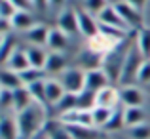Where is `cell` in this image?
<instances>
[{"label": "cell", "instance_id": "1", "mask_svg": "<svg viewBox=\"0 0 150 139\" xmlns=\"http://www.w3.org/2000/svg\"><path fill=\"white\" fill-rule=\"evenodd\" d=\"M17 116V126L21 132V139H34L38 133L46 132V122H48V110L44 103L34 101L29 109L15 114Z\"/></svg>", "mask_w": 150, "mask_h": 139}, {"label": "cell", "instance_id": "2", "mask_svg": "<svg viewBox=\"0 0 150 139\" xmlns=\"http://www.w3.org/2000/svg\"><path fill=\"white\" fill-rule=\"evenodd\" d=\"M129 48H131V44H129L127 38H125L124 42H120L112 51H108V53L103 57V67H101V69L106 73V76L110 78L112 84H114V82H120L122 71H124V63H125V57H127Z\"/></svg>", "mask_w": 150, "mask_h": 139}, {"label": "cell", "instance_id": "3", "mask_svg": "<svg viewBox=\"0 0 150 139\" xmlns=\"http://www.w3.org/2000/svg\"><path fill=\"white\" fill-rule=\"evenodd\" d=\"M144 61H146V57L141 53V50L137 48L135 42H133L131 48H129V51H127L125 63H124V71H122L120 84H124V86H131L133 82H137L139 71H141V67L144 65Z\"/></svg>", "mask_w": 150, "mask_h": 139}, {"label": "cell", "instance_id": "4", "mask_svg": "<svg viewBox=\"0 0 150 139\" xmlns=\"http://www.w3.org/2000/svg\"><path fill=\"white\" fill-rule=\"evenodd\" d=\"M59 82L63 84L67 93L80 95L86 90V71L80 67H69L65 73H61Z\"/></svg>", "mask_w": 150, "mask_h": 139}, {"label": "cell", "instance_id": "5", "mask_svg": "<svg viewBox=\"0 0 150 139\" xmlns=\"http://www.w3.org/2000/svg\"><path fill=\"white\" fill-rule=\"evenodd\" d=\"M59 122L63 126H86V128H95L93 126V116L91 110L86 109H72L69 113L59 114Z\"/></svg>", "mask_w": 150, "mask_h": 139}, {"label": "cell", "instance_id": "6", "mask_svg": "<svg viewBox=\"0 0 150 139\" xmlns=\"http://www.w3.org/2000/svg\"><path fill=\"white\" fill-rule=\"evenodd\" d=\"M112 6L118 10L120 17L125 21V25H127L129 29H139V31H141V23H143V15H141V10L133 8L131 4H127L125 0H122V2H118V4H112Z\"/></svg>", "mask_w": 150, "mask_h": 139}, {"label": "cell", "instance_id": "7", "mask_svg": "<svg viewBox=\"0 0 150 139\" xmlns=\"http://www.w3.org/2000/svg\"><path fill=\"white\" fill-rule=\"evenodd\" d=\"M78 14V27H80V34H84L86 38H93L95 34H99V31H101V23H99V19L95 17V15H91L89 11H86V10H80V11H76Z\"/></svg>", "mask_w": 150, "mask_h": 139}, {"label": "cell", "instance_id": "8", "mask_svg": "<svg viewBox=\"0 0 150 139\" xmlns=\"http://www.w3.org/2000/svg\"><path fill=\"white\" fill-rule=\"evenodd\" d=\"M118 103H122L120 99V90L116 86H106L103 88L101 92L95 93V107H105V109H112L116 110L118 109Z\"/></svg>", "mask_w": 150, "mask_h": 139}, {"label": "cell", "instance_id": "9", "mask_svg": "<svg viewBox=\"0 0 150 139\" xmlns=\"http://www.w3.org/2000/svg\"><path fill=\"white\" fill-rule=\"evenodd\" d=\"M122 42H124V40H122ZM118 44H120L118 40H114V38H110V36H106V34L99 33V34H95L93 38L88 40V50H91V51H95V53H99V55L105 57V55L108 53V51H112Z\"/></svg>", "mask_w": 150, "mask_h": 139}, {"label": "cell", "instance_id": "10", "mask_svg": "<svg viewBox=\"0 0 150 139\" xmlns=\"http://www.w3.org/2000/svg\"><path fill=\"white\" fill-rule=\"evenodd\" d=\"M112 82H110V78L106 76V73L103 69H93V71H88L86 73V90L88 92H101L103 88H106V86H110Z\"/></svg>", "mask_w": 150, "mask_h": 139}, {"label": "cell", "instance_id": "11", "mask_svg": "<svg viewBox=\"0 0 150 139\" xmlns=\"http://www.w3.org/2000/svg\"><path fill=\"white\" fill-rule=\"evenodd\" d=\"M0 139H21L17 116L13 113H4L0 120Z\"/></svg>", "mask_w": 150, "mask_h": 139}, {"label": "cell", "instance_id": "12", "mask_svg": "<svg viewBox=\"0 0 150 139\" xmlns=\"http://www.w3.org/2000/svg\"><path fill=\"white\" fill-rule=\"evenodd\" d=\"M4 69H10V71H15V73H25L27 69H30V61L27 57V50L25 48H15V51L10 55L6 63H4Z\"/></svg>", "mask_w": 150, "mask_h": 139}, {"label": "cell", "instance_id": "13", "mask_svg": "<svg viewBox=\"0 0 150 139\" xmlns=\"http://www.w3.org/2000/svg\"><path fill=\"white\" fill-rule=\"evenodd\" d=\"M97 19H99L101 25H108V27H116V29H122V31H131L127 25H125V21L120 17V14H118V10L110 4V6H106L105 10L101 11L99 15H97Z\"/></svg>", "mask_w": 150, "mask_h": 139}, {"label": "cell", "instance_id": "14", "mask_svg": "<svg viewBox=\"0 0 150 139\" xmlns=\"http://www.w3.org/2000/svg\"><path fill=\"white\" fill-rule=\"evenodd\" d=\"M120 99L125 107H143L144 103V93L141 88H137L135 84L131 86H122L120 90Z\"/></svg>", "mask_w": 150, "mask_h": 139}, {"label": "cell", "instance_id": "15", "mask_svg": "<svg viewBox=\"0 0 150 139\" xmlns=\"http://www.w3.org/2000/svg\"><path fill=\"white\" fill-rule=\"evenodd\" d=\"M57 29H61L65 34H74L80 33V27H78V14L72 10H65L59 14L57 17Z\"/></svg>", "mask_w": 150, "mask_h": 139}, {"label": "cell", "instance_id": "16", "mask_svg": "<svg viewBox=\"0 0 150 139\" xmlns=\"http://www.w3.org/2000/svg\"><path fill=\"white\" fill-rule=\"evenodd\" d=\"M44 86H46V103H50V105H57L67 95L63 84L59 80H55V78H48L44 82Z\"/></svg>", "mask_w": 150, "mask_h": 139}, {"label": "cell", "instance_id": "17", "mask_svg": "<svg viewBox=\"0 0 150 139\" xmlns=\"http://www.w3.org/2000/svg\"><path fill=\"white\" fill-rule=\"evenodd\" d=\"M33 103H34V97L30 95V92H29V88H27V86L15 90V92H13V114L23 113V110L29 109Z\"/></svg>", "mask_w": 150, "mask_h": 139}, {"label": "cell", "instance_id": "18", "mask_svg": "<svg viewBox=\"0 0 150 139\" xmlns=\"http://www.w3.org/2000/svg\"><path fill=\"white\" fill-rule=\"evenodd\" d=\"M67 69H69V67H67V57L63 53H59V51H51V53H48V61H46V67H44L46 73L61 74V73H65Z\"/></svg>", "mask_w": 150, "mask_h": 139}, {"label": "cell", "instance_id": "19", "mask_svg": "<svg viewBox=\"0 0 150 139\" xmlns=\"http://www.w3.org/2000/svg\"><path fill=\"white\" fill-rule=\"evenodd\" d=\"M146 120V113H144L143 107H125L124 109V122L125 128H135L139 124H144Z\"/></svg>", "mask_w": 150, "mask_h": 139}, {"label": "cell", "instance_id": "20", "mask_svg": "<svg viewBox=\"0 0 150 139\" xmlns=\"http://www.w3.org/2000/svg\"><path fill=\"white\" fill-rule=\"evenodd\" d=\"M50 31L51 29H48L46 25H34L30 31H27L25 33V36H27V40L30 42L33 46H44V44H48V38H50Z\"/></svg>", "mask_w": 150, "mask_h": 139}, {"label": "cell", "instance_id": "21", "mask_svg": "<svg viewBox=\"0 0 150 139\" xmlns=\"http://www.w3.org/2000/svg\"><path fill=\"white\" fill-rule=\"evenodd\" d=\"M0 86H2L4 90H11V92H15V90L23 88V80H21V74L15 73V71H10V69H2V73H0Z\"/></svg>", "mask_w": 150, "mask_h": 139}, {"label": "cell", "instance_id": "22", "mask_svg": "<svg viewBox=\"0 0 150 139\" xmlns=\"http://www.w3.org/2000/svg\"><path fill=\"white\" fill-rule=\"evenodd\" d=\"M69 46V34H65L61 29H51L50 31V38H48V48L51 51H59L63 53V50H67Z\"/></svg>", "mask_w": 150, "mask_h": 139}, {"label": "cell", "instance_id": "23", "mask_svg": "<svg viewBox=\"0 0 150 139\" xmlns=\"http://www.w3.org/2000/svg\"><path fill=\"white\" fill-rule=\"evenodd\" d=\"M101 67H103V55L95 53V51H91V50L82 51V55H80V69H84L86 73H88V71L101 69Z\"/></svg>", "mask_w": 150, "mask_h": 139}, {"label": "cell", "instance_id": "24", "mask_svg": "<svg viewBox=\"0 0 150 139\" xmlns=\"http://www.w3.org/2000/svg\"><path fill=\"white\" fill-rule=\"evenodd\" d=\"M25 50H27V57H29V61H30V67L44 71L46 61H48V53H46L40 46H29V48H25Z\"/></svg>", "mask_w": 150, "mask_h": 139}, {"label": "cell", "instance_id": "25", "mask_svg": "<svg viewBox=\"0 0 150 139\" xmlns=\"http://www.w3.org/2000/svg\"><path fill=\"white\" fill-rule=\"evenodd\" d=\"M34 25H38L36 21H34L33 14L30 11H17V14L13 15V19H11V27L17 31H30Z\"/></svg>", "mask_w": 150, "mask_h": 139}, {"label": "cell", "instance_id": "26", "mask_svg": "<svg viewBox=\"0 0 150 139\" xmlns=\"http://www.w3.org/2000/svg\"><path fill=\"white\" fill-rule=\"evenodd\" d=\"M114 110L112 109H105V107H93L91 109V116H93V126L95 128H105L108 124V120L112 118Z\"/></svg>", "mask_w": 150, "mask_h": 139}, {"label": "cell", "instance_id": "27", "mask_svg": "<svg viewBox=\"0 0 150 139\" xmlns=\"http://www.w3.org/2000/svg\"><path fill=\"white\" fill-rule=\"evenodd\" d=\"M72 139H97L95 128H86V126H65Z\"/></svg>", "mask_w": 150, "mask_h": 139}, {"label": "cell", "instance_id": "28", "mask_svg": "<svg viewBox=\"0 0 150 139\" xmlns=\"http://www.w3.org/2000/svg\"><path fill=\"white\" fill-rule=\"evenodd\" d=\"M135 44L141 50V53L146 59H150V29H141L135 38Z\"/></svg>", "mask_w": 150, "mask_h": 139}, {"label": "cell", "instance_id": "29", "mask_svg": "<svg viewBox=\"0 0 150 139\" xmlns=\"http://www.w3.org/2000/svg\"><path fill=\"white\" fill-rule=\"evenodd\" d=\"M44 74H46V71H42V69H27L25 73H21V80H23V84L25 86H30V84H34V82H40V80H46L44 78Z\"/></svg>", "mask_w": 150, "mask_h": 139}, {"label": "cell", "instance_id": "30", "mask_svg": "<svg viewBox=\"0 0 150 139\" xmlns=\"http://www.w3.org/2000/svg\"><path fill=\"white\" fill-rule=\"evenodd\" d=\"M15 51V42H11L10 34H2V44H0V59H2V65L10 59V55Z\"/></svg>", "mask_w": 150, "mask_h": 139}, {"label": "cell", "instance_id": "31", "mask_svg": "<svg viewBox=\"0 0 150 139\" xmlns=\"http://www.w3.org/2000/svg\"><path fill=\"white\" fill-rule=\"evenodd\" d=\"M106 6H110L108 0H84V10L89 11L91 15H95V17L105 10Z\"/></svg>", "mask_w": 150, "mask_h": 139}, {"label": "cell", "instance_id": "32", "mask_svg": "<svg viewBox=\"0 0 150 139\" xmlns=\"http://www.w3.org/2000/svg\"><path fill=\"white\" fill-rule=\"evenodd\" d=\"M122 128H125L124 113L116 109V110H114V114H112V118L108 120V124H106L103 130H106V132H118V130H122Z\"/></svg>", "mask_w": 150, "mask_h": 139}, {"label": "cell", "instance_id": "33", "mask_svg": "<svg viewBox=\"0 0 150 139\" xmlns=\"http://www.w3.org/2000/svg\"><path fill=\"white\" fill-rule=\"evenodd\" d=\"M15 14H17V10H15V6L10 2V0H0V19L11 21Z\"/></svg>", "mask_w": 150, "mask_h": 139}, {"label": "cell", "instance_id": "34", "mask_svg": "<svg viewBox=\"0 0 150 139\" xmlns=\"http://www.w3.org/2000/svg\"><path fill=\"white\" fill-rule=\"evenodd\" d=\"M0 105L4 113H13V92L11 90H0Z\"/></svg>", "mask_w": 150, "mask_h": 139}, {"label": "cell", "instance_id": "35", "mask_svg": "<svg viewBox=\"0 0 150 139\" xmlns=\"http://www.w3.org/2000/svg\"><path fill=\"white\" fill-rule=\"evenodd\" d=\"M129 139H150V126L144 122L135 128H129Z\"/></svg>", "mask_w": 150, "mask_h": 139}, {"label": "cell", "instance_id": "36", "mask_svg": "<svg viewBox=\"0 0 150 139\" xmlns=\"http://www.w3.org/2000/svg\"><path fill=\"white\" fill-rule=\"evenodd\" d=\"M137 82H139V84H150V59H146L144 65L141 67L139 76H137Z\"/></svg>", "mask_w": 150, "mask_h": 139}, {"label": "cell", "instance_id": "37", "mask_svg": "<svg viewBox=\"0 0 150 139\" xmlns=\"http://www.w3.org/2000/svg\"><path fill=\"white\" fill-rule=\"evenodd\" d=\"M10 2L15 6V10H17V11H30L34 8L33 0H10Z\"/></svg>", "mask_w": 150, "mask_h": 139}, {"label": "cell", "instance_id": "38", "mask_svg": "<svg viewBox=\"0 0 150 139\" xmlns=\"http://www.w3.org/2000/svg\"><path fill=\"white\" fill-rule=\"evenodd\" d=\"M34 2V8H38V10H46L50 4V0H33Z\"/></svg>", "mask_w": 150, "mask_h": 139}, {"label": "cell", "instance_id": "39", "mask_svg": "<svg viewBox=\"0 0 150 139\" xmlns=\"http://www.w3.org/2000/svg\"><path fill=\"white\" fill-rule=\"evenodd\" d=\"M125 2L131 4V6H133V8H137V10H141V8L144 6V2H146V0H125Z\"/></svg>", "mask_w": 150, "mask_h": 139}, {"label": "cell", "instance_id": "40", "mask_svg": "<svg viewBox=\"0 0 150 139\" xmlns=\"http://www.w3.org/2000/svg\"><path fill=\"white\" fill-rule=\"evenodd\" d=\"M34 139H51V137H50V133H48V132H42V133H38V135L34 137Z\"/></svg>", "mask_w": 150, "mask_h": 139}, {"label": "cell", "instance_id": "41", "mask_svg": "<svg viewBox=\"0 0 150 139\" xmlns=\"http://www.w3.org/2000/svg\"><path fill=\"white\" fill-rule=\"evenodd\" d=\"M51 6H61V4H65V0H50Z\"/></svg>", "mask_w": 150, "mask_h": 139}, {"label": "cell", "instance_id": "42", "mask_svg": "<svg viewBox=\"0 0 150 139\" xmlns=\"http://www.w3.org/2000/svg\"><path fill=\"white\" fill-rule=\"evenodd\" d=\"M110 4H118V2H122V0H108Z\"/></svg>", "mask_w": 150, "mask_h": 139}]
</instances>
